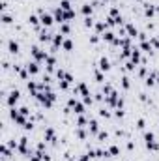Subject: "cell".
<instances>
[{"instance_id":"cell-30","label":"cell","mask_w":159,"mask_h":161,"mask_svg":"<svg viewBox=\"0 0 159 161\" xmlns=\"http://www.w3.org/2000/svg\"><path fill=\"white\" fill-rule=\"evenodd\" d=\"M109 154L110 156H118V154H120V148H118V146H110L109 148Z\"/></svg>"},{"instance_id":"cell-16","label":"cell","mask_w":159,"mask_h":161,"mask_svg":"<svg viewBox=\"0 0 159 161\" xmlns=\"http://www.w3.org/2000/svg\"><path fill=\"white\" fill-rule=\"evenodd\" d=\"M51 40H53V36H51L49 32H45V30L39 32V41H51Z\"/></svg>"},{"instance_id":"cell-10","label":"cell","mask_w":159,"mask_h":161,"mask_svg":"<svg viewBox=\"0 0 159 161\" xmlns=\"http://www.w3.org/2000/svg\"><path fill=\"white\" fill-rule=\"evenodd\" d=\"M8 49H10V53H11V54L19 53V43L15 41V40H10V41H8Z\"/></svg>"},{"instance_id":"cell-46","label":"cell","mask_w":159,"mask_h":161,"mask_svg":"<svg viewBox=\"0 0 159 161\" xmlns=\"http://www.w3.org/2000/svg\"><path fill=\"white\" fill-rule=\"evenodd\" d=\"M30 161H43V159L39 158V154H36V156H30Z\"/></svg>"},{"instance_id":"cell-37","label":"cell","mask_w":159,"mask_h":161,"mask_svg":"<svg viewBox=\"0 0 159 161\" xmlns=\"http://www.w3.org/2000/svg\"><path fill=\"white\" fill-rule=\"evenodd\" d=\"M135 66H137L135 62H127V64H125V69H127V71H133V69H135Z\"/></svg>"},{"instance_id":"cell-27","label":"cell","mask_w":159,"mask_h":161,"mask_svg":"<svg viewBox=\"0 0 159 161\" xmlns=\"http://www.w3.org/2000/svg\"><path fill=\"white\" fill-rule=\"evenodd\" d=\"M75 17V13H73V10L71 11H64V21H71V19Z\"/></svg>"},{"instance_id":"cell-8","label":"cell","mask_w":159,"mask_h":161,"mask_svg":"<svg viewBox=\"0 0 159 161\" xmlns=\"http://www.w3.org/2000/svg\"><path fill=\"white\" fill-rule=\"evenodd\" d=\"M99 69H101V71H109V69H110V62H109V58L103 56L101 60H99Z\"/></svg>"},{"instance_id":"cell-7","label":"cell","mask_w":159,"mask_h":161,"mask_svg":"<svg viewBox=\"0 0 159 161\" xmlns=\"http://www.w3.org/2000/svg\"><path fill=\"white\" fill-rule=\"evenodd\" d=\"M77 92H81L82 96H88V94H90V90H88V86H86L84 82H79V84H77V88H75V94H77Z\"/></svg>"},{"instance_id":"cell-15","label":"cell","mask_w":159,"mask_h":161,"mask_svg":"<svg viewBox=\"0 0 159 161\" xmlns=\"http://www.w3.org/2000/svg\"><path fill=\"white\" fill-rule=\"evenodd\" d=\"M45 64H47V69H49V71H53V69H54V64H56V60H54V56H47Z\"/></svg>"},{"instance_id":"cell-13","label":"cell","mask_w":159,"mask_h":161,"mask_svg":"<svg viewBox=\"0 0 159 161\" xmlns=\"http://www.w3.org/2000/svg\"><path fill=\"white\" fill-rule=\"evenodd\" d=\"M131 62H135V64L142 62L140 60V51H138V49H133V53H131Z\"/></svg>"},{"instance_id":"cell-24","label":"cell","mask_w":159,"mask_h":161,"mask_svg":"<svg viewBox=\"0 0 159 161\" xmlns=\"http://www.w3.org/2000/svg\"><path fill=\"white\" fill-rule=\"evenodd\" d=\"M69 32H71L69 25H66V23H62V25H60V34H69Z\"/></svg>"},{"instance_id":"cell-20","label":"cell","mask_w":159,"mask_h":161,"mask_svg":"<svg viewBox=\"0 0 159 161\" xmlns=\"http://www.w3.org/2000/svg\"><path fill=\"white\" fill-rule=\"evenodd\" d=\"M60 8L64 11H71V4H69V0H60Z\"/></svg>"},{"instance_id":"cell-41","label":"cell","mask_w":159,"mask_h":161,"mask_svg":"<svg viewBox=\"0 0 159 161\" xmlns=\"http://www.w3.org/2000/svg\"><path fill=\"white\" fill-rule=\"evenodd\" d=\"M19 112H21V114H25V116H28V114H30L28 107H21V109H19Z\"/></svg>"},{"instance_id":"cell-43","label":"cell","mask_w":159,"mask_h":161,"mask_svg":"<svg viewBox=\"0 0 159 161\" xmlns=\"http://www.w3.org/2000/svg\"><path fill=\"white\" fill-rule=\"evenodd\" d=\"M99 116H105V118H109L110 112H109V111H105V109H101V111H99Z\"/></svg>"},{"instance_id":"cell-29","label":"cell","mask_w":159,"mask_h":161,"mask_svg":"<svg viewBox=\"0 0 159 161\" xmlns=\"http://www.w3.org/2000/svg\"><path fill=\"white\" fill-rule=\"evenodd\" d=\"M92 96H90V94H88V96H82V103H84V105H92Z\"/></svg>"},{"instance_id":"cell-44","label":"cell","mask_w":159,"mask_h":161,"mask_svg":"<svg viewBox=\"0 0 159 161\" xmlns=\"http://www.w3.org/2000/svg\"><path fill=\"white\" fill-rule=\"evenodd\" d=\"M23 127H25V129H32V127H34V122H32V120H28L25 125H23Z\"/></svg>"},{"instance_id":"cell-40","label":"cell","mask_w":159,"mask_h":161,"mask_svg":"<svg viewBox=\"0 0 159 161\" xmlns=\"http://www.w3.org/2000/svg\"><path fill=\"white\" fill-rule=\"evenodd\" d=\"M77 135H79V139H86V131L84 129H77Z\"/></svg>"},{"instance_id":"cell-47","label":"cell","mask_w":159,"mask_h":161,"mask_svg":"<svg viewBox=\"0 0 159 161\" xmlns=\"http://www.w3.org/2000/svg\"><path fill=\"white\" fill-rule=\"evenodd\" d=\"M137 2H142V0H137Z\"/></svg>"},{"instance_id":"cell-48","label":"cell","mask_w":159,"mask_h":161,"mask_svg":"<svg viewBox=\"0 0 159 161\" xmlns=\"http://www.w3.org/2000/svg\"><path fill=\"white\" fill-rule=\"evenodd\" d=\"M8 161H10V159H8Z\"/></svg>"},{"instance_id":"cell-2","label":"cell","mask_w":159,"mask_h":161,"mask_svg":"<svg viewBox=\"0 0 159 161\" xmlns=\"http://www.w3.org/2000/svg\"><path fill=\"white\" fill-rule=\"evenodd\" d=\"M39 21H41V25L43 26H51V25H53V21H54V19L53 17H51V15L49 13H45V11H39Z\"/></svg>"},{"instance_id":"cell-45","label":"cell","mask_w":159,"mask_h":161,"mask_svg":"<svg viewBox=\"0 0 159 161\" xmlns=\"http://www.w3.org/2000/svg\"><path fill=\"white\" fill-rule=\"evenodd\" d=\"M150 45H152V47H159V40H156V38L150 40Z\"/></svg>"},{"instance_id":"cell-9","label":"cell","mask_w":159,"mask_h":161,"mask_svg":"<svg viewBox=\"0 0 159 161\" xmlns=\"http://www.w3.org/2000/svg\"><path fill=\"white\" fill-rule=\"evenodd\" d=\"M88 131H90V133H95V135L99 133V124H97V120H90V122H88Z\"/></svg>"},{"instance_id":"cell-34","label":"cell","mask_w":159,"mask_h":161,"mask_svg":"<svg viewBox=\"0 0 159 161\" xmlns=\"http://www.w3.org/2000/svg\"><path fill=\"white\" fill-rule=\"evenodd\" d=\"M110 92H112V86H110V84H105V86H103V94H105V96H109Z\"/></svg>"},{"instance_id":"cell-11","label":"cell","mask_w":159,"mask_h":161,"mask_svg":"<svg viewBox=\"0 0 159 161\" xmlns=\"http://www.w3.org/2000/svg\"><path fill=\"white\" fill-rule=\"evenodd\" d=\"M144 13H146V17H154L156 15V8L152 4H144Z\"/></svg>"},{"instance_id":"cell-17","label":"cell","mask_w":159,"mask_h":161,"mask_svg":"<svg viewBox=\"0 0 159 161\" xmlns=\"http://www.w3.org/2000/svg\"><path fill=\"white\" fill-rule=\"evenodd\" d=\"M156 82H157V77H156V73H150V75L146 77V84H148V86L156 84Z\"/></svg>"},{"instance_id":"cell-33","label":"cell","mask_w":159,"mask_h":161,"mask_svg":"<svg viewBox=\"0 0 159 161\" xmlns=\"http://www.w3.org/2000/svg\"><path fill=\"white\" fill-rule=\"evenodd\" d=\"M84 26L92 28V26H94V19H92V17H86V19H84Z\"/></svg>"},{"instance_id":"cell-38","label":"cell","mask_w":159,"mask_h":161,"mask_svg":"<svg viewBox=\"0 0 159 161\" xmlns=\"http://www.w3.org/2000/svg\"><path fill=\"white\" fill-rule=\"evenodd\" d=\"M103 79H105V77H103V73H101V71H95V81H97V82H103Z\"/></svg>"},{"instance_id":"cell-14","label":"cell","mask_w":159,"mask_h":161,"mask_svg":"<svg viewBox=\"0 0 159 161\" xmlns=\"http://www.w3.org/2000/svg\"><path fill=\"white\" fill-rule=\"evenodd\" d=\"M73 111L77 112V114H82V112H84V103H81V101H75Z\"/></svg>"},{"instance_id":"cell-18","label":"cell","mask_w":159,"mask_h":161,"mask_svg":"<svg viewBox=\"0 0 159 161\" xmlns=\"http://www.w3.org/2000/svg\"><path fill=\"white\" fill-rule=\"evenodd\" d=\"M146 146H148V150H152V152H157V150H159V143H156V140L146 143Z\"/></svg>"},{"instance_id":"cell-26","label":"cell","mask_w":159,"mask_h":161,"mask_svg":"<svg viewBox=\"0 0 159 161\" xmlns=\"http://www.w3.org/2000/svg\"><path fill=\"white\" fill-rule=\"evenodd\" d=\"M144 140H146V143H150V140H156V135H154L152 131H146V133H144Z\"/></svg>"},{"instance_id":"cell-6","label":"cell","mask_w":159,"mask_h":161,"mask_svg":"<svg viewBox=\"0 0 159 161\" xmlns=\"http://www.w3.org/2000/svg\"><path fill=\"white\" fill-rule=\"evenodd\" d=\"M62 43H64V34H54V36H53V49L60 47Z\"/></svg>"},{"instance_id":"cell-1","label":"cell","mask_w":159,"mask_h":161,"mask_svg":"<svg viewBox=\"0 0 159 161\" xmlns=\"http://www.w3.org/2000/svg\"><path fill=\"white\" fill-rule=\"evenodd\" d=\"M30 53H32V56L36 58V62H45L47 56H49V54H47V51H41L39 47H36V45L30 49Z\"/></svg>"},{"instance_id":"cell-23","label":"cell","mask_w":159,"mask_h":161,"mask_svg":"<svg viewBox=\"0 0 159 161\" xmlns=\"http://www.w3.org/2000/svg\"><path fill=\"white\" fill-rule=\"evenodd\" d=\"M62 47H64L66 51H71V49H73V41H71V40H64Z\"/></svg>"},{"instance_id":"cell-5","label":"cell","mask_w":159,"mask_h":161,"mask_svg":"<svg viewBox=\"0 0 159 161\" xmlns=\"http://www.w3.org/2000/svg\"><path fill=\"white\" fill-rule=\"evenodd\" d=\"M26 69H28V73H30V75H36V73H38L39 71V64H38V62H28V66H26Z\"/></svg>"},{"instance_id":"cell-32","label":"cell","mask_w":159,"mask_h":161,"mask_svg":"<svg viewBox=\"0 0 159 161\" xmlns=\"http://www.w3.org/2000/svg\"><path fill=\"white\" fill-rule=\"evenodd\" d=\"M28 23H30V25H38V23H41V21H39L36 15H30V17H28Z\"/></svg>"},{"instance_id":"cell-3","label":"cell","mask_w":159,"mask_h":161,"mask_svg":"<svg viewBox=\"0 0 159 161\" xmlns=\"http://www.w3.org/2000/svg\"><path fill=\"white\" fill-rule=\"evenodd\" d=\"M19 96H21L19 90H11L10 96H8V105H10V107H15V103L19 101Z\"/></svg>"},{"instance_id":"cell-25","label":"cell","mask_w":159,"mask_h":161,"mask_svg":"<svg viewBox=\"0 0 159 161\" xmlns=\"http://www.w3.org/2000/svg\"><path fill=\"white\" fill-rule=\"evenodd\" d=\"M97 139H99V143H103V140L109 139V133H107V131H99L97 133Z\"/></svg>"},{"instance_id":"cell-39","label":"cell","mask_w":159,"mask_h":161,"mask_svg":"<svg viewBox=\"0 0 159 161\" xmlns=\"http://www.w3.org/2000/svg\"><path fill=\"white\" fill-rule=\"evenodd\" d=\"M110 17H120V11H118V8H112V10H110Z\"/></svg>"},{"instance_id":"cell-36","label":"cell","mask_w":159,"mask_h":161,"mask_svg":"<svg viewBox=\"0 0 159 161\" xmlns=\"http://www.w3.org/2000/svg\"><path fill=\"white\" fill-rule=\"evenodd\" d=\"M122 86H124L125 90L129 88V77H122Z\"/></svg>"},{"instance_id":"cell-21","label":"cell","mask_w":159,"mask_h":161,"mask_svg":"<svg viewBox=\"0 0 159 161\" xmlns=\"http://www.w3.org/2000/svg\"><path fill=\"white\" fill-rule=\"evenodd\" d=\"M140 49L144 51V53H152V45H150V41H142L140 43Z\"/></svg>"},{"instance_id":"cell-35","label":"cell","mask_w":159,"mask_h":161,"mask_svg":"<svg viewBox=\"0 0 159 161\" xmlns=\"http://www.w3.org/2000/svg\"><path fill=\"white\" fill-rule=\"evenodd\" d=\"M2 23H4V25H10V23H11V17H10L8 13H4V15H2Z\"/></svg>"},{"instance_id":"cell-28","label":"cell","mask_w":159,"mask_h":161,"mask_svg":"<svg viewBox=\"0 0 159 161\" xmlns=\"http://www.w3.org/2000/svg\"><path fill=\"white\" fill-rule=\"evenodd\" d=\"M82 13L88 17V15L92 13V6H90V4H84V6H82Z\"/></svg>"},{"instance_id":"cell-22","label":"cell","mask_w":159,"mask_h":161,"mask_svg":"<svg viewBox=\"0 0 159 161\" xmlns=\"http://www.w3.org/2000/svg\"><path fill=\"white\" fill-rule=\"evenodd\" d=\"M88 122H90V120H86V116H82V114H81V116H79V120H77V124H79V127H84V125L88 124Z\"/></svg>"},{"instance_id":"cell-31","label":"cell","mask_w":159,"mask_h":161,"mask_svg":"<svg viewBox=\"0 0 159 161\" xmlns=\"http://www.w3.org/2000/svg\"><path fill=\"white\" fill-rule=\"evenodd\" d=\"M66 75H67V71H64V69H56V77H58V79H66Z\"/></svg>"},{"instance_id":"cell-42","label":"cell","mask_w":159,"mask_h":161,"mask_svg":"<svg viewBox=\"0 0 159 161\" xmlns=\"http://www.w3.org/2000/svg\"><path fill=\"white\" fill-rule=\"evenodd\" d=\"M144 125H146V122L142 120V118H138V122H137V127H138V129H144Z\"/></svg>"},{"instance_id":"cell-19","label":"cell","mask_w":159,"mask_h":161,"mask_svg":"<svg viewBox=\"0 0 159 161\" xmlns=\"http://www.w3.org/2000/svg\"><path fill=\"white\" fill-rule=\"evenodd\" d=\"M103 40H105V41H110V43H112L114 40H116V38H114V34L110 32V30H107V32L103 34Z\"/></svg>"},{"instance_id":"cell-12","label":"cell","mask_w":159,"mask_h":161,"mask_svg":"<svg viewBox=\"0 0 159 161\" xmlns=\"http://www.w3.org/2000/svg\"><path fill=\"white\" fill-rule=\"evenodd\" d=\"M125 32L129 34V38L138 36V32H137V28H135V25H125Z\"/></svg>"},{"instance_id":"cell-4","label":"cell","mask_w":159,"mask_h":161,"mask_svg":"<svg viewBox=\"0 0 159 161\" xmlns=\"http://www.w3.org/2000/svg\"><path fill=\"white\" fill-rule=\"evenodd\" d=\"M43 137H45V140H51V143L56 140V135H54V129L53 127H47L45 133H43Z\"/></svg>"}]
</instances>
